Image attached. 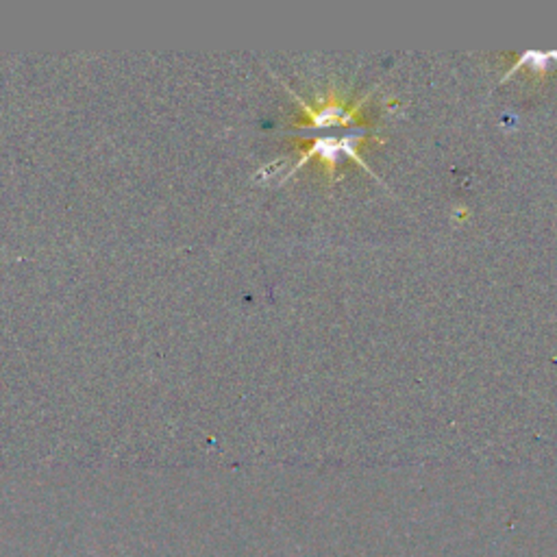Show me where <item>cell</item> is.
Here are the masks:
<instances>
[{
	"instance_id": "cell-1",
	"label": "cell",
	"mask_w": 557,
	"mask_h": 557,
	"mask_svg": "<svg viewBox=\"0 0 557 557\" xmlns=\"http://www.w3.org/2000/svg\"><path fill=\"white\" fill-rule=\"evenodd\" d=\"M553 64H557V50H525V53L517 59V64L509 67V72L503 76V81L509 79V76H512L514 72H518L520 67H531V70L535 72H544Z\"/></svg>"
}]
</instances>
